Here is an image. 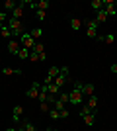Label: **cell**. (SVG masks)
I'll return each instance as SVG.
<instances>
[{
	"label": "cell",
	"mask_w": 117,
	"mask_h": 131,
	"mask_svg": "<svg viewBox=\"0 0 117 131\" xmlns=\"http://www.w3.org/2000/svg\"><path fill=\"white\" fill-rule=\"evenodd\" d=\"M22 16H23V6L18 4L16 8H14V12H12V18H14V20H22Z\"/></svg>",
	"instance_id": "10"
},
{
	"label": "cell",
	"mask_w": 117,
	"mask_h": 131,
	"mask_svg": "<svg viewBox=\"0 0 117 131\" xmlns=\"http://www.w3.org/2000/svg\"><path fill=\"white\" fill-rule=\"evenodd\" d=\"M29 33H31V37H33V39H37V37H41V35H43V29H41V27H33Z\"/></svg>",
	"instance_id": "19"
},
{
	"label": "cell",
	"mask_w": 117,
	"mask_h": 131,
	"mask_svg": "<svg viewBox=\"0 0 117 131\" xmlns=\"http://www.w3.org/2000/svg\"><path fill=\"white\" fill-rule=\"evenodd\" d=\"M90 108V112H94L96 108H98V98L96 96H90V100H88V104H86Z\"/></svg>",
	"instance_id": "15"
},
{
	"label": "cell",
	"mask_w": 117,
	"mask_h": 131,
	"mask_svg": "<svg viewBox=\"0 0 117 131\" xmlns=\"http://www.w3.org/2000/svg\"><path fill=\"white\" fill-rule=\"evenodd\" d=\"M107 20V14H106V10H100L98 12V16H96V22L100 24V22H106Z\"/></svg>",
	"instance_id": "18"
},
{
	"label": "cell",
	"mask_w": 117,
	"mask_h": 131,
	"mask_svg": "<svg viewBox=\"0 0 117 131\" xmlns=\"http://www.w3.org/2000/svg\"><path fill=\"white\" fill-rule=\"evenodd\" d=\"M49 117H51V119H59V112H57L55 108H51L49 110Z\"/></svg>",
	"instance_id": "28"
},
{
	"label": "cell",
	"mask_w": 117,
	"mask_h": 131,
	"mask_svg": "<svg viewBox=\"0 0 117 131\" xmlns=\"http://www.w3.org/2000/svg\"><path fill=\"white\" fill-rule=\"evenodd\" d=\"M47 131H53V129H47Z\"/></svg>",
	"instance_id": "38"
},
{
	"label": "cell",
	"mask_w": 117,
	"mask_h": 131,
	"mask_svg": "<svg viewBox=\"0 0 117 131\" xmlns=\"http://www.w3.org/2000/svg\"><path fill=\"white\" fill-rule=\"evenodd\" d=\"M6 20H8V12H4V10H2V12H0V24H2V22H6Z\"/></svg>",
	"instance_id": "32"
},
{
	"label": "cell",
	"mask_w": 117,
	"mask_h": 131,
	"mask_svg": "<svg viewBox=\"0 0 117 131\" xmlns=\"http://www.w3.org/2000/svg\"><path fill=\"white\" fill-rule=\"evenodd\" d=\"M82 119H84V123H86V125H90V127H92V125L96 123V115L92 114V112H90V114H84V115H82Z\"/></svg>",
	"instance_id": "11"
},
{
	"label": "cell",
	"mask_w": 117,
	"mask_h": 131,
	"mask_svg": "<svg viewBox=\"0 0 117 131\" xmlns=\"http://www.w3.org/2000/svg\"><path fill=\"white\" fill-rule=\"evenodd\" d=\"M6 131H18V129H14V127H8V129H6Z\"/></svg>",
	"instance_id": "35"
},
{
	"label": "cell",
	"mask_w": 117,
	"mask_h": 131,
	"mask_svg": "<svg viewBox=\"0 0 117 131\" xmlns=\"http://www.w3.org/2000/svg\"><path fill=\"white\" fill-rule=\"evenodd\" d=\"M6 26L10 27L12 37H22L23 33H25V31H23V22H22V20H14V18H10Z\"/></svg>",
	"instance_id": "1"
},
{
	"label": "cell",
	"mask_w": 117,
	"mask_h": 131,
	"mask_svg": "<svg viewBox=\"0 0 117 131\" xmlns=\"http://www.w3.org/2000/svg\"><path fill=\"white\" fill-rule=\"evenodd\" d=\"M0 35H2V37H10V35H12L10 27H8V26H4L2 29H0Z\"/></svg>",
	"instance_id": "25"
},
{
	"label": "cell",
	"mask_w": 117,
	"mask_h": 131,
	"mask_svg": "<svg viewBox=\"0 0 117 131\" xmlns=\"http://www.w3.org/2000/svg\"><path fill=\"white\" fill-rule=\"evenodd\" d=\"M37 18H39V20H45V12L43 10H37Z\"/></svg>",
	"instance_id": "33"
},
{
	"label": "cell",
	"mask_w": 117,
	"mask_h": 131,
	"mask_svg": "<svg viewBox=\"0 0 117 131\" xmlns=\"http://www.w3.org/2000/svg\"><path fill=\"white\" fill-rule=\"evenodd\" d=\"M53 131H59V129H53Z\"/></svg>",
	"instance_id": "37"
},
{
	"label": "cell",
	"mask_w": 117,
	"mask_h": 131,
	"mask_svg": "<svg viewBox=\"0 0 117 131\" xmlns=\"http://www.w3.org/2000/svg\"><path fill=\"white\" fill-rule=\"evenodd\" d=\"M70 27H72L74 31H78V29L82 27V22H80V20H76V18H72V20H70Z\"/></svg>",
	"instance_id": "17"
},
{
	"label": "cell",
	"mask_w": 117,
	"mask_h": 131,
	"mask_svg": "<svg viewBox=\"0 0 117 131\" xmlns=\"http://www.w3.org/2000/svg\"><path fill=\"white\" fill-rule=\"evenodd\" d=\"M49 94L51 96H57V94H59V86H57V84H49Z\"/></svg>",
	"instance_id": "26"
},
{
	"label": "cell",
	"mask_w": 117,
	"mask_h": 131,
	"mask_svg": "<svg viewBox=\"0 0 117 131\" xmlns=\"http://www.w3.org/2000/svg\"><path fill=\"white\" fill-rule=\"evenodd\" d=\"M2 74H22L20 69H2Z\"/></svg>",
	"instance_id": "21"
},
{
	"label": "cell",
	"mask_w": 117,
	"mask_h": 131,
	"mask_svg": "<svg viewBox=\"0 0 117 131\" xmlns=\"http://www.w3.org/2000/svg\"><path fill=\"white\" fill-rule=\"evenodd\" d=\"M68 115H70V112L64 108V110H61V112H59V119H67Z\"/></svg>",
	"instance_id": "27"
},
{
	"label": "cell",
	"mask_w": 117,
	"mask_h": 131,
	"mask_svg": "<svg viewBox=\"0 0 117 131\" xmlns=\"http://www.w3.org/2000/svg\"><path fill=\"white\" fill-rule=\"evenodd\" d=\"M94 84H84V88H82V94L84 96H94Z\"/></svg>",
	"instance_id": "13"
},
{
	"label": "cell",
	"mask_w": 117,
	"mask_h": 131,
	"mask_svg": "<svg viewBox=\"0 0 117 131\" xmlns=\"http://www.w3.org/2000/svg\"><path fill=\"white\" fill-rule=\"evenodd\" d=\"M39 90H41V84H39V82H33V84L28 88V98H39Z\"/></svg>",
	"instance_id": "6"
},
{
	"label": "cell",
	"mask_w": 117,
	"mask_h": 131,
	"mask_svg": "<svg viewBox=\"0 0 117 131\" xmlns=\"http://www.w3.org/2000/svg\"><path fill=\"white\" fill-rule=\"evenodd\" d=\"M35 43H37V41L31 37V33H23L22 37H20V45H22V47H25V49H29V51L35 47Z\"/></svg>",
	"instance_id": "2"
},
{
	"label": "cell",
	"mask_w": 117,
	"mask_h": 131,
	"mask_svg": "<svg viewBox=\"0 0 117 131\" xmlns=\"http://www.w3.org/2000/svg\"><path fill=\"white\" fill-rule=\"evenodd\" d=\"M109 71H111V72H113V74H117V63H113V65H111V67H109Z\"/></svg>",
	"instance_id": "34"
},
{
	"label": "cell",
	"mask_w": 117,
	"mask_h": 131,
	"mask_svg": "<svg viewBox=\"0 0 117 131\" xmlns=\"http://www.w3.org/2000/svg\"><path fill=\"white\" fill-rule=\"evenodd\" d=\"M18 131H37V129H35V125L31 121H22V125L18 127Z\"/></svg>",
	"instance_id": "9"
},
{
	"label": "cell",
	"mask_w": 117,
	"mask_h": 131,
	"mask_svg": "<svg viewBox=\"0 0 117 131\" xmlns=\"http://www.w3.org/2000/svg\"><path fill=\"white\" fill-rule=\"evenodd\" d=\"M103 41H106L107 45H113V41H115V35H113V33H107V35H103Z\"/></svg>",
	"instance_id": "22"
},
{
	"label": "cell",
	"mask_w": 117,
	"mask_h": 131,
	"mask_svg": "<svg viewBox=\"0 0 117 131\" xmlns=\"http://www.w3.org/2000/svg\"><path fill=\"white\" fill-rule=\"evenodd\" d=\"M2 6H4V12H14V8H16L18 4L14 2V0H6V2H4Z\"/></svg>",
	"instance_id": "14"
},
{
	"label": "cell",
	"mask_w": 117,
	"mask_h": 131,
	"mask_svg": "<svg viewBox=\"0 0 117 131\" xmlns=\"http://www.w3.org/2000/svg\"><path fill=\"white\" fill-rule=\"evenodd\" d=\"M22 114H23V108H22V106H14V110H12V119H14V121H20V119H22Z\"/></svg>",
	"instance_id": "7"
},
{
	"label": "cell",
	"mask_w": 117,
	"mask_h": 131,
	"mask_svg": "<svg viewBox=\"0 0 117 131\" xmlns=\"http://www.w3.org/2000/svg\"><path fill=\"white\" fill-rule=\"evenodd\" d=\"M39 108H41V112H43V114H49V110H51V106L47 104V102H41V106H39Z\"/></svg>",
	"instance_id": "29"
},
{
	"label": "cell",
	"mask_w": 117,
	"mask_h": 131,
	"mask_svg": "<svg viewBox=\"0 0 117 131\" xmlns=\"http://www.w3.org/2000/svg\"><path fill=\"white\" fill-rule=\"evenodd\" d=\"M103 10H106L107 16H115V14H117L115 2H113V0H103Z\"/></svg>",
	"instance_id": "5"
},
{
	"label": "cell",
	"mask_w": 117,
	"mask_h": 131,
	"mask_svg": "<svg viewBox=\"0 0 117 131\" xmlns=\"http://www.w3.org/2000/svg\"><path fill=\"white\" fill-rule=\"evenodd\" d=\"M53 106H55V110H57V112H61V110H64V108H67V104H64V102H61L59 98H57V102H55Z\"/></svg>",
	"instance_id": "23"
},
{
	"label": "cell",
	"mask_w": 117,
	"mask_h": 131,
	"mask_svg": "<svg viewBox=\"0 0 117 131\" xmlns=\"http://www.w3.org/2000/svg\"><path fill=\"white\" fill-rule=\"evenodd\" d=\"M86 35L88 37H98V22L96 20H88L86 22Z\"/></svg>",
	"instance_id": "3"
},
{
	"label": "cell",
	"mask_w": 117,
	"mask_h": 131,
	"mask_svg": "<svg viewBox=\"0 0 117 131\" xmlns=\"http://www.w3.org/2000/svg\"><path fill=\"white\" fill-rule=\"evenodd\" d=\"M2 27H4V26H2V24H0V29H2Z\"/></svg>",
	"instance_id": "36"
},
{
	"label": "cell",
	"mask_w": 117,
	"mask_h": 131,
	"mask_svg": "<svg viewBox=\"0 0 117 131\" xmlns=\"http://www.w3.org/2000/svg\"><path fill=\"white\" fill-rule=\"evenodd\" d=\"M47 8H49V0H39L37 2V10H47Z\"/></svg>",
	"instance_id": "20"
},
{
	"label": "cell",
	"mask_w": 117,
	"mask_h": 131,
	"mask_svg": "<svg viewBox=\"0 0 117 131\" xmlns=\"http://www.w3.org/2000/svg\"><path fill=\"white\" fill-rule=\"evenodd\" d=\"M29 53H31V51H29V49H25V47H22V49L18 51V57L25 61V59H29Z\"/></svg>",
	"instance_id": "16"
},
{
	"label": "cell",
	"mask_w": 117,
	"mask_h": 131,
	"mask_svg": "<svg viewBox=\"0 0 117 131\" xmlns=\"http://www.w3.org/2000/svg\"><path fill=\"white\" fill-rule=\"evenodd\" d=\"M22 49V45H20V41H14V39H12L10 43H8V51H10L12 55H18V51Z\"/></svg>",
	"instance_id": "8"
},
{
	"label": "cell",
	"mask_w": 117,
	"mask_h": 131,
	"mask_svg": "<svg viewBox=\"0 0 117 131\" xmlns=\"http://www.w3.org/2000/svg\"><path fill=\"white\" fill-rule=\"evenodd\" d=\"M29 61H31V63H37V61H39V55L31 51V53H29Z\"/></svg>",
	"instance_id": "31"
},
{
	"label": "cell",
	"mask_w": 117,
	"mask_h": 131,
	"mask_svg": "<svg viewBox=\"0 0 117 131\" xmlns=\"http://www.w3.org/2000/svg\"><path fill=\"white\" fill-rule=\"evenodd\" d=\"M31 51H33V53H37V55L45 53V49H43V43H35V47H33Z\"/></svg>",
	"instance_id": "24"
},
{
	"label": "cell",
	"mask_w": 117,
	"mask_h": 131,
	"mask_svg": "<svg viewBox=\"0 0 117 131\" xmlns=\"http://www.w3.org/2000/svg\"><path fill=\"white\" fill-rule=\"evenodd\" d=\"M59 100H61V102H64V104H67V102H70V98H68V92H61Z\"/></svg>",
	"instance_id": "30"
},
{
	"label": "cell",
	"mask_w": 117,
	"mask_h": 131,
	"mask_svg": "<svg viewBox=\"0 0 117 131\" xmlns=\"http://www.w3.org/2000/svg\"><path fill=\"white\" fill-rule=\"evenodd\" d=\"M90 8L96 10V12L103 10V0H92V2H90Z\"/></svg>",
	"instance_id": "12"
},
{
	"label": "cell",
	"mask_w": 117,
	"mask_h": 131,
	"mask_svg": "<svg viewBox=\"0 0 117 131\" xmlns=\"http://www.w3.org/2000/svg\"><path fill=\"white\" fill-rule=\"evenodd\" d=\"M68 98H70V102L72 104H82V98H84V94H82V90H76V88H72L70 92H68Z\"/></svg>",
	"instance_id": "4"
}]
</instances>
